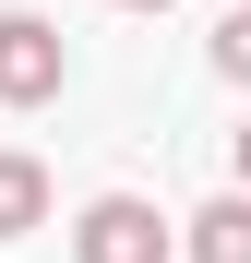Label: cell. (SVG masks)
I'll use <instances>...</instances> for the list:
<instances>
[{"instance_id": "obj_1", "label": "cell", "mask_w": 251, "mask_h": 263, "mask_svg": "<svg viewBox=\"0 0 251 263\" xmlns=\"http://www.w3.org/2000/svg\"><path fill=\"white\" fill-rule=\"evenodd\" d=\"M167 215L144 203V192H96L84 203V228H72V263H167Z\"/></svg>"}, {"instance_id": "obj_2", "label": "cell", "mask_w": 251, "mask_h": 263, "mask_svg": "<svg viewBox=\"0 0 251 263\" xmlns=\"http://www.w3.org/2000/svg\"><path fill=\"white\" fill-rule=\"evenodd\" d=\"M72 84V48L48 12H0V108H48Z\"/></svg>"}, {"instance_id": "obj_3", "label": "cell", "mask_w": 251, "mask_h": 263, "mask_svg": "<svg viewBox=\"0 0 251 263\" xmlns=\"http://www.w3.org/2000/svg\"><path fill=\"white\" fill-rule=\"evenodd\" d=\"M180 239H191V263H251V192H216Z\"/></svg>"}, {"instance_id": "obj_4", "label": "cell", "mask_w": 251, "mask_h": 263, "mask_svg": "<svg viewBox=\"0 0 251 263\" xmlns=\"http://www.w3.org/2000/svg\"><path fill=\"white\" fill-rule=\"evenodd\" d=\"M24 228H48V167L0 156V239H24Z\"/></svg>"}, {"instance_id": "obj_5", "label": "cell", "mask_w": 251, "mask_h": 263, "mask_svg": "<svg viewBox=\"0 0 251 263\" xmlns=\"http://www.w3.org/2000/svg\"><path fill=\"white\" fill-rule=\"evenodd\" d=\"M216 72H227V84H251V0L216 24Z\"/></svg>"}, {"instance_id": "obj_6", "label": "cell", "mask_w": 251, "mask_h": 263, "mask_svg": "<svg viewBox=\"0 0 251 263\" xmlns=\"http://www.w3.org/2000/svg\"><path fill=\"white\" fill-rule=\"evenodd\" d=\"M227 156H239V192H251V120H239V132H227Z\"/></svg>"}, {"instance_id": "obj_7", "label": "cell", "mask_w": 251, "mask_h": 263, "mask_svg": "<svg viewBox=\"0 0 251 263\" xmlns=\"http://www.w3.org/2000/svg\"><path fill=\"white\" fill-rule=\"evenodd\" d=\"M120 12H167V0H120Z\"/></svg>"}]
</instances>
